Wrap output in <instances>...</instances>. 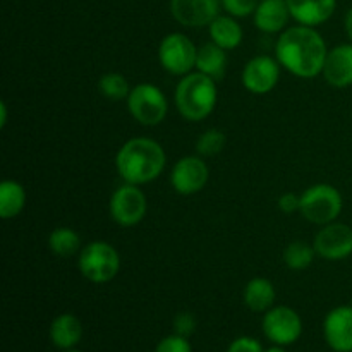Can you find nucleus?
<instances>
[{
	"mask_svg": "<svg viewBox=\"0 0 352 352\" xmlns=\"http://www.w3.org/2000/svg\"><path fill=\"white\" fill-rule=\"evenodd\" d=\"M327 54L329 48L322 34L315 28L301 24L282 31L275 45V58L280 67L302 79H313L322 74Z\"/></svg>",
	"mask_w": 352,
	"mask_h": 352,
	"instance_id": "obj_1",
	"label": "nucleus"
},
{
	"mask_svg": "<svg viewBox=\"0 0 352 352\" xmlns=\"http://www.w3.org/2000/svg\"><path fill=\"white\" fill-rule=\"evenodd\" d=\"M165 164V150L151 138H133L116 155L117 174L127 184L143 186L155 181L162 175Z\"/></svg>",
	"mask_w": 352,
	"mask_h": 352,
	"instance_id": "obj_2",
	"label": "nucleus"
},
{
	"mask_svg": "<svg viewBox=\"0 0 352 352\" xmlns=\"http://www.w3.org/2000/svg\"><path fill=\"white\" fill-rule=\"evenodd\" d=\"M174 102L177 112L191 122H201L212 116L219 102V89L215 79L192 71L182 76L175 86Z\"/></svg>",
	"mask_w": 352,
	"mask_h": 352,
	"instance_id": "obj_3",
	"label": "nucleus"
},
{
	"mask_svg": "<svg viewBox=\"0 0 352 352\" xmlns=\"http://www.w3.org/2000/svg\"><path fill=\"white\" fill-rule=\"evenodd\" d=\"M78 268L86 280L107 284L113 280L120 270L119 251L107 241H93L79 251Z\"/></svg>",
	"mask_w": 352,
	"mask_h": 352,
	"instance_id": "obj_4",
	"label": "nucleus"
},
{
	"mask_svg": "<svg viewBox=\"0 0 352 352\" xmlns=\"http://www.w3.org/2000/svg\"><path fill=\"white\" fill-rule=\"evenodd\" d=\"M344 199L339 189L332 184H313L301 195V215L316 226L336 222L342 213Z\"/></svg>",
	"mask_w": 352,
	"mask_h": 352,
	"instance_id": "obj_5",
	"label": "nucleus"
},
{
	"mask_svg": "<svg viewBox=\"0 0 352 352\" xmlns=\"http://www.w3.org/2000/svg\"><path fill=\"white\" fill-rule=\"evenodd\" d=\"M126 102L133 119L141 126H158L164 122L168 113L167 96L158 86L151 82H140L131 88Z\"/></svg>",
	"mask_w": 352,
	"mask_h": 352,
	"instance_id": "obj_6",
	"label": "nucleus"
},
{
	"mask_svg": "<svg viewBox=\"0 0 352 352\" xmlns=\"http://www.w3.org/2000/svg\"><path fill=\"white\" fill-rule=\"evenodd\" d=\"M198 47L184 33H170L158 45V60L164 71L172 76H182L196 69Z\"/></svg>",
	"mask_w": 352,
	"mask_h": 352,
	"instance_id": "obj_7",
	"label": "nucleus"
},
{
	"mask_svg": "<svg viewBox=\"0 0 352 352\" xmlns=\"http://www.w3.org/2000/svg\"><path fill=\"white\" fill-rule=\"evenodd\" d=\"M261 329L272 344L287 347L301 339L302 320L299 313L289 306H274L263 315Z\"/></svg>",
	"mask_w": 352,
	"mask_h": 352,
	"instance_id": "obj_8",
	"label": "nucleus"
},
{
	"mask_svg": "<svg viewBox=\"0 0 352 352\" xmlns=\"http://www.w3.org/2000/svg\"><path fill=\"white\" fill-rule=\"evenodd\" d=\"M109 210L110 217H112V220L117 226L134 227L144 219V215H146V196L141 191L140 186L124 182V184L119 186V188L113 191V195L110 196Z\"/></svg>",
	"mask_w": 352,
	"mask_h": 352,
	"instance_id": "obj_9",
	"label": "nucleus"
},
{
	"mask_svg": "<svg viewBox=\"0 0 352 352\" xmlns=\"http://www.w3.org/2000/svg\"><path fill=\"white\" fill-rule=\"evenodd\" d=\"M210 179V168L203 157L188 155L175 162L170 172V186L177 195L191 196L205 189Z\"/></svg>",
	"mask_w": 352,
	"mask_h": 352,
	"instance_id": "obj_10",
	"label": "nucleus"
},
{
	"mask_svg": "<svg viewBox=\"0 0 352 352\" xmlns=\"http://www.w3.org/2000/svg\"><path fill=\"white\" fill-rule=\"evenodd\" d=\"M316 254L327 261H342L352 254V229L346 223L322 226L313 241Z\"/></svg>",
	"mask_w": 352,
	"mask_h": 352,
	"instance_id": "obj_11",
	"label": "nucleus"
},
{
	"mask_svg": "<svg viewBox=\"0 0 352 352\" xmlns=\"http://www.w3.org/2000/svg\"><path fill=\"white\" fill-rule=\"evenodd\" d=\"M280 79V64L270 55H256L243 69L241 81L253 95H267L275 89Z\"/></svg>",
	"mask_w": 352,
	"mask_h": 352,
	"instance_id": "obj_12",
	"label": "nucleus"
},
{
	"mask_svg": "<svg viewBox=\"0 0 352 352\" xmlns=\"http://www.w3.org/2000/svg\"><path fill=\"white\" fill-rule=\"evenodd\" d=\"M220 0H170V12L186 28H205L220 16Z\"/></svg>",
	"mask_w": 352,
	"mask_h": 352,
	"instance_id": "obj_13",
	"label": "nucleus"
},
{
	"mask_svg": "<svg viewBox=\"0 0 352 352\" xmlns=\"http://www.w3.org/2000/svg\"><path fill=\"white\" fill-rule=\"evenodd\" d=\"M323 337L333 352H352V305L329 311L323 320Z\"/></svg>",
	"mask_w": 352,
	"mask_h": 352,
	"instance_id": "obj_14",
	"label": "nucleus"
},
{
	"mask_svg": "<svg viewBox=\"0 0 352 352\" xmlns=\"http://www.w3.org/2000/svg\"><path fill=\"white\" fill-rule=\"evenodd\" d=\"M322 76L333 88L352 86V43H342L329 50Z\"/></svg>",
	"mask_w": 352,
	"mask_h": 352,
	"instance_id": "obj_15",
	"label": "nucleus"
},
{
	"mask_svg": "<svg viewBox=\"0 0 352 352\" xmlns=\"http://www.w3.org/2000/svg\"><path fill=\"white\" fill-rule=\"evenodd\" d=\"M291 17L301 26L316 28L327 23L337 9V0H287Z\"/></svg>",
	"mask_w": 352,
	"mask_h": 352,
	"instance_id": "obj_16",
	"label": "nucleus"
},
{
	"mask_svg": "<svg viewBox=\"0 0 352 352\" xmlns=\"http://www.w3.org/2000/svg\"><path fill=\"white\" fill-rule=\"evenodd\" d=\"M254 26L267 34L287 30L289 12L287 0H261L254 10Z\"/></svg>",
	"mask_w": 352,
	"mask_h": 352,
	"instance_id": "obj_17",
	"label": "nucleus"
},
{
	"mask_svg": "<svg viewBox=\"0 0 352 352\" xmlns=\"http://www.w3.org/2000/svg\"><path fill=\"white\" fill-rule=\"evenodd\" d=\"M50 342L60 351H71L81 342L82 339V323L72 313H62L55 316L50 323Z\"/></svg>",
	"mask_w": 352,
	"mask_h": 352,
	"instance_id": "obj_18",
	"label": "nucleus"
},
{
	"mask_svg": "<svg viewBox=\"0 0 352 352\" xmlns=\"http://www.w3.org/2000/svg\"><path fill=\"white\" fill-rule=\"evenodd\" d=\"M277 291H275L274 282L265 277H254L244 285L243 301L251 311L254 313H267L268 309L274 308Z\"/></svg>",
	"mask_w": 352,
	"mask_h": 352,
	"instance_id": "obj_19",
	"label": "nucleus"
},
{
	"mask_svg": "<svg viewBox=\"0 0 352 352\" xmlns=\"http://www.w3.org/2000/svg\"><path fill=\"white\" fill-rule=\"evenodd\" d=\"M196 71L215 79L217 82L222 81L227 72V50L213 41L201 45L196 55Z\"/></svg>",
	"mask_w": 352,
	"mask_h": 352,
	"instance_id": "obj_20",
	"label": "nucleus"
},
{
	"mask_svg": "<svg viewBox=\"0 0 352 352\" xmlns=\"http://www.w3.org/2000/svg\"><path fill=\"white\" fill-rule=\"evenodd\" d=\"M210 38H212L213 43H217L219 47H222L223 50H234L241 45L243 41V28L237 23L234 16H217L212 21V24L208 26Z\"/></svg>",
	"mask_w": 352,
	"mask_h": 352,
	"instance_id": "obj_21",
	"label": "nucleus"
},
{
	"mask_svg": "<svg viewBox=\"0 0 352 352\" xmlns=\"http://www.w3.org/2000/svg\"><path fill=\"white\" fill-rule=\"evenodd\" d=\"M26 189L12 179L0 182V217L3 220L16 219L26 206Z\"/></svg>",
	"mask_w": 352,
	"mask_h": 352,
	"instance_id": "obj_22",
	"label": "nucleus"
},
{
	"mask_svg": "<svg viewBox=\"0 0 352 352\" xmlns=\"http://www.w3.org/2000/svg\"><path fill=\"white\" fill-rule=\"evenodd\" d=\"M48 248L58 258H69L82 250L81 237L71 227H57L48 236Z\"/></svg>",
	"mask_w": 352,
	"mask_h": 352,
	"instance_id": "obj_23",
	"label": "nucleus"
},
{
	"mask_svg": "<svg viewBox=\"0 0 352 352\" xmlns=\"http://www.w3.org/2000/svg\"><path fill=\"white\" fill-rule=\"evenodd\" d=\"M315 246H309L308 243H302V241H294V243H291L284 250L282 260H284L285 267L289 270L302 272L311 267V263L315 261Z\"/></svg>",
	"mask_w": 352,
	"mask_h": 352,
	"instance_id": "obj_24",
	"label": "nucleus"
},
{
	"mask_svg": "<svg viewBox=\"0 0 352 352\" xmlns=\"http://www.w3.org/2000/svg\"><path fill=\"white\" fill-rule=\"evenodd\" d=\"M98 91L103 98L110 100V102H120V100H127L131 86L127 79L119 72H107L98 79Z\"/></svg>",
	"mask_w": 352,
	"mask_h": 352,
	"instance_id": "obj_25",
	"label": "nucleus"
},
{
	"mask_svg": "<svg viewBox=\"0 0 352 352\" xmlns=\"http://www.w3.org/2000/svg\"><path fill=\"white\" fill-rule=\"evenodd\" d=\"M226 148V134L220 129H206L196 141V151L199 157H215Z\"/></svg>",
	"mask_w": 352,
	"mask_h": 352,
	"instance_id": "obj_26",
	"label": "nucleus"
},
{
	"mask_svg": "<svg viewBox=\"0 0 352 352\" xmlns=\"http://www.w3.org/2000/svg\"><path fill=\"white\" fill-rule=\"evenodd\" d=\"M155 352H192V347L188 337L172 333V336L164 337V339L157 344Z\"/></svg>",
	"mask_w": 352,
	"mask_h": 352,
	"instance_id": "obj_27",
	"label": "nucleus"
},
{
	"mask_svg": "<svg viewBox=\"0 0 352 352\" xmlns=\"http://www.w3.org/2000/svg\"><path fill=\"white\" fill-rule=\"evenodd\" d=\"M222 7L229 16L234 17H246L250 14H254L258 7V0H220Z\"/></svg>",
	"mask_w": 352,
	"mask_h": 352,
	"instance_id": "obj_28",
	"label": "nucleus"
},
{
	"mask_svg": "<svg viewBox=\"0 0 352 352\" xmlns=\"http://www.w3.org/2000/svg\"><path fill=\"white\" fill-rule=\"evenodd\" d=\"M196 330V318L188 311H182L175 315L174 318V333L182 337H191Z\"/></svg>",
	"mask_w": 352,
	"mask_h": 352,
	"instance_id": "obj_29",
	"label": "nucleus"
},
{
	"mask_svg": "<svg viewBox=\"0 0 352 352\" xmlns=\"http://www.w3.org/2000/svg\"><path fill=\"white\" fill-rule=\"evenodd\" d=\"M227 352H265V349L254 337H237L227 347Z\"/></svg>",
	"mask_w": 352,
	"mask_h": 352,
	"instance_id": "obj_30",
	"label": "nucleus"
},
{
	"mask_svg": "<svg viewBox=\"0 0 352 352\" xmlns=\"http://www.w3.org/2000/svg\"><path fill=\"white\" fill-rule=\"evenodd\" d=\"M277 206L282 213H285V215L299 212V208H301V196H298L296 192H284V195L278 198Z\"/></svg>",
	"mask_w": 352,
	"mask_h": 352,
	"instance_id": "obj_31",
	"label": "nucleus"
},
{
	"mask_svg": "<svg viewBox=\"0 0 352 352\" xmlns=\"http://www.w3.org/2000/svg\"><path fill=\"white\" fill-rule=\"evenodd\" d=\"M344 28H346V33H347V36H349V40L352 43V7L349 10H347L346 19H344Z\"/></svg>",
	"mask_w": 352,
	"mask_h": 352,
	"instance_id": "obj_32",
	"label": "nucleus"
},
{
	"mask_svg": "<svg viewBox=\"0 0 352 352\" xmlns=\"http://www.w3.org/2000/svg\"><path fill=\"white\" fill-rule=\"evenodd\" d=\"M7 124V105L6 102L0 103V127H6Z\"/></svg>",
	"mask_w": 352,
	"mask_h": 352,
	"instance_id": "obj_33",
	"label": "nucleus"
},
{
	"mask_svg": "<svg viewBox=\"0 0 352 352\" xmlns=\"http://www.w3.org/2000/svg\"><path fill=\"white\" fill-rule=\"evenodd\" d=\"M265 352H287V351H285L282 346H275V344H274V346H272V347L265 349Z\"/></svg>",
	"mask_w": 352,
	"mask_h": 352,
	"instance_id": "obj_34",
	"label": "nucleus"
},
{
	"mask_svg": "<svg viewBox=\"0 0 352 352\" xmlns=\"http://www.w3.org/2000/svg\"><path fill=\"white\" fill-rule=\"evenodd\" d=\"M64 352H81V351H76V349H71V351H64Z\"/></svg>",
	"mask_w": 352,
	"mask_h": 352,
	"instance_id": "obj_35",
	"label": "nucleus"
}]
</instances>
